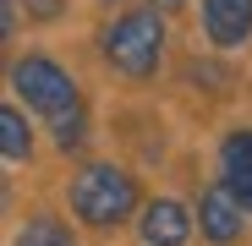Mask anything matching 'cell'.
Segmentation results:
<instances>
[{"label":"cell","mask_w":252,"mask_h":246,"mask_svg":"<svg viewBox=\"0 0 252 246\" xmlns=\"http://www.w3.org/2000/svg\"><path fill=\"white\" fill-rule=\"evenodd\" d=\"M137 208V181L115 170V164H88L77 181H71V214L88 219V224H121L126 214Z\"/></svg>","instance_id":"6da1fadb"},{"label":"cell","mask_w":252,"mask_h":246,"mask_svg":"<svg viewBox=\"0 0 252 246\" xmlns=\"http://www.w3.org/2000/svg\"><path fill=\"white\" fill-rule=\"evenodd\" d=\"M159 55H164V22H159V11H126L104 33V60L121 77H154Z\"/></svg>","instance_id":"7a4b0ae2"},{"label":"cell","mask_w":252,"mask_h":246,"mask_svg":"<svg viewBox=\"0 0 252 246\" xmlns=\"http://www.w3.org/2000/svg\"><path fill=\"white\" fill-rule=\"evenodd\" d=\"M11 88L28 99V109L50 115V120H66L77 115V82L66 77V66H55L50 55H28L11 66Z\"/></svg>","instance_id":"3957f363"},{"label":"cell","mask_w":252,"mask_h":246,"mask_svg":"<svg viewBox=\"0 0 252 246\" xmlns=\"http://www.w3.org/2000/svg\"><path fill=\"white\" fill-rule=\"evenodd\" d=\"M241 219H247V208L236 202L230 186H203V197H197V224H203L208 241L230 246V241L241 235Z\"/></svg>","instance_id":"277c9868"},{"label":"cell","mask_w":252,"mask_h":246,"mask_svg":"<svg viewBox=\"0 0 252 246\" xmlns=\"http://www.w3.org/2000/svg\"><path fill=\"white\" fill-rule=\"evenodd\" d=\"M203 33L214 38L220 50L247 44V33H252V0H203Z\"/></svg>","instance_id":"5b68a950"},{"label":"cell","mask_w":252,"mask_h":246,"mask_svg":"<svg viewBox=\"0 0 252 246\" xmlns=\"http://www.w3.org/2000/svg\"><path fill=\"white\" fill-rule=\"evenodd\" d=\"M187 235H192V219L176 197H154L143 208V241L148 246H187Z\"/></svg>","instance_id":"8992f818"},{"label":"cell","mask_w":252,"mask_h":246,"mask_svg":"<svg viewBox=\"0 0 252 246\" xmlns=\"http://www.w3.org/2000/svg\"><path fill=\"white\" fill-rule=\"evenodd\" d=\"M17 246H77V241H71V230H66L55 214H33L28 230L17 235Z\"/></svg>","instance_id":"52a82bcc"},{"label":"cell","mask_w":252,"mask_h":246,"mask_svg":"<svg viewBox=\"0 0 252 246\" xmlns=\"http://www.w3.org/2000/svg\"><path fill=\"white\" fill-rule=\"evenodd\" d=\"M0 148H6V159L11 164H22L28 159V148H33V137H28V120H22V109H0Z\"/></svg>","instance_id":"ba28073f"},{"label":"cell","mask_w":252,"mask_h":246,"mask_svg":"<svg viewBox=\"0 0 252 246\" xmlns=\"http://www.w3.org/2000/svg\"><path fill=\"white\" fill-rule=\"evenodd\" d=\"M220 159H225V170H252V126L230 132L225 148H220Z\"/></svg>","instance_id":"9c48e42d"},{"label":"cell","mask_w":252,"mask_h":246,"mask_svg":"<svg viewBox=\"0 0 252 246\" xmlns=\"http://www.w3.org/2000/svg\"><path fill=\"white\" fill-rule=\"evenodd\" d=\"M225 186L236 191V202L252 214V170H225Z\"/></svg>","instance_id":"30bf717a"},{"label":"cell","mask_w":252,"mask_h":246,"mask_svg":"<svg viewBox=\"0 0 252 246\" xmlns=\"http://www.w3.org/2000/svg\"><path fill=\"white\" fill-rule=\"evenodd\" d=\"M55 142H61V148H77V142H82V109L66 115V120H55Z\"/></svg>","instance_id":"8fae6325"},{"label":"cell","mask_w":252,"mask_h":246,"mask_svg":"<svg viewBox=\"0 0 252 246\" xmlns=\"http://www.w3.org/2000/svg\"><path fill=\"white\" fill-rule=\"evenodd\" d=\"M159 6H176V0H159Z\"/></svg>","instance_id":"7c38bea8"}]
</instances>
